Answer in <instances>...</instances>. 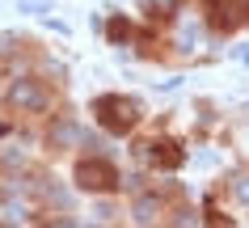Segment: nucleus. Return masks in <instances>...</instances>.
<instances>
[{
  "mask_svg": "<svg viewBox=\"0 0 249 228\" xmlns=\"http://www.w3.org/2000/svg\"><path fill=\"white\" fill-rule=\"evenodd\" d=\"M76 182L85 190H110L118 182V174L110 169L106 161H80V169H76Z\"/></svg>",
  "mask_w": 249,
  "mask_h": 228,
  "instance_id": "nucleus-1",
  "label": "nucleus"
},
{
  "mask_svg": "<svg viewBox=\"0 0 249 228\" xmlns=\"http://www.w3.org/2000/svg\"><path fill=\"white\" fill-rule=\"evenodd\" d=\"M97 114H102V123L110 127V131H118V127H127V123L135 119V106H123V110H114L110 102H102V106H97Z\"/></svg>",
  "mask_w": 249,
  "mask_h": 228,
  "instance_id": "nucleus-3",
  "label": "nucleus"
},
{
  "mask_svg": "<svg viewBox=\"0 0 249 228\" xmlns=\"http://www.w3.org/2000/svg\"><path fill=\"white\" fill-rule=\"evenodd\" d=\"M9 102H13L17 110H42L47 106V89H42L38 81H17L13 89H9Z\"/></svg>",
  "mask_w": 249,
  "mask_h": 228,
  "instance_id": "nucleus-2",
  "label": "nucleus"
},
{
  "mask_svg": "<svg viewBox=\"0 0 249 228\" xmlns=\"http://www.w3.org/2000/svg\"><path fill=\"white\" fill-rule=\"evenodd\" d=\"M232 190H236V199H241V203H249V174H241V177H236V182H232Z\"/></svg>",
  "mask_w": 249,
  "mask_h": 228,
  "instance_id": "nucleus-4",
  "label": "nucleus"
}]
</instances>
